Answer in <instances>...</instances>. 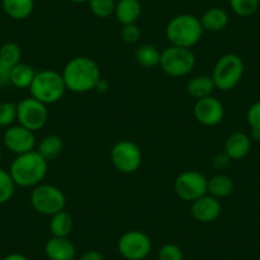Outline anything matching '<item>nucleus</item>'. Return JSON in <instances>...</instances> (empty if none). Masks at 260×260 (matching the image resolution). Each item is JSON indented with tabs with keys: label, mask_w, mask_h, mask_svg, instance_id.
I'll list each match as a JSON object with an SVG mask.
<instances>
[{
	"label": "nucleus",
	"mask_w": 260,
	"mask_h": 260,
	"mask_svg": "<svg viewBox=\"0 0 260 260\" xmlns=\"http://www.w3.org/2000/svg\"><path fill=\"white\" fill-rule=\"evenodd\" d=\"M67 89L74 93H87L96 89L101 71L93 59L87 56H76L69 60L61 72Z\"/></svg>",
	"instance_id": "f257e3e1"
},
{
	"label": "nucleus",
	"mask_w": 260,
	"mask_h": 260,
	"mask_svg": "<svg viewBox=\"0 0 260 260\" xmlns=\"http://www.w3.org/2000/svg\"><path fill=\"white\" fill-rule=\"evenodd\" d=\"M49 162L35 151L19 154L12 161L9 174L14 184L21 187H35L42 182L47 174Z\"/></svg>",
	"instance_id": "f03ea898"
},
{
	"label": "nucleus",
	"mask_w": 260,
	"mask_h": 260,
	"mask_svg": "<svg viewBox=\"0 0 260 260\" xmlns=\"http://www.w3.org/2000/svg\"><path fill=\"white\" fill-rule=\"evenodd\" d=\"M203 32L201 19L187 13L174 17L166 26V37L170 44L186 49H191L198 44Z\"/></svg>",
	"instance_id": "7ed1b4c3"
},
{
	"label": "nucleus",
	"mask_w": 260,
	"mask_h": 260,
	"mask_svg": "<svg viewBox=\"0 0 260 260\" xmlns=\"http://www.w3.org/2000/svg\"><path fill=\"white\" fill-rule=\"evenodd\" d=\"M65 91H67V86H65L61 73L52 69L37 72L29 86L31 97L46 106L59 102L64 96Z\"/></svg>",
	"instance_id": "20e7f679"
},
{
	"label": "nucleus",
	"mask_w": 260,
	"mask_h": 260,
	"mask_svg": "<svg viewBox=\"0 0 260 260\" xmlns=\"http://www.w3.org/2000/svg\"><path fill=\"white\" fill-rule=\"evenodd\" d=\"M245 65L241 57L236 54H226L217 60L213 68V78L216 89L231 91L242 79Z\"/></svg>",
	"instance_id": "39448f33"
},
{
	"label": "nucleus",
	"mask_w": 260,
	"mask_h": 260,
	"mask_svg": "<svg viewBox=\"0 0 260 260\" xmlns=\"http://www.w3.org/2000/svg\"><path fill=\"white\" fill-rule=\"evenodd\" d=\"M29 202L35 211L42 216H54L60 211H64L67 198L61 189L55 185L40 184L34 187L29 197Z\"/></svg>",
	"instance_id": "423d86ee"
},
{
	"label": "nucleus",
	"mask_w": 260,
	"mask_h": 260,
	"mask_svg": "<svg viewBox=\"0 0 260 260\" xmlns=\"http://www.w3.org/2000/svg\"><path fill=\"white\" fill-rule=\"evenodd\" d=\"M195 55L191 49L169 46L161 52L159 67L170 77H185L191 73L195 67Z\"/></svg>",
	"instance_id": "0eeeda50"
},
{
	"label": "nucleus",
	"mask_w": 260,
	"mask_h": 260,
	"mask_svg": "<svg viewBox=\"0 0 260 260\" xmlns=\"http://www.w3.org/2000/svg\"><path fill=\"white\" fill-rule=\"evenodd\" d=\"M110 157H111V162L114 165L115 169L121 174H134L138 171V169L142 165V151L132 141H120L112 147L111 152H110Z\"/></svg>",
	"instance_id": "6e6552de"
},
{
	"label": "nucleus",
	"mask_w": 260,
	"mask_h": 260,
	"mask_svg": "<svg viewBox=\"0 0 260 260\" xmlns=\"http://www.w3.org/2000/svg\"><path fill=\"white\" fill-rule=\"evenodd\" d=\"M47 119V106L34 97H26L17 104V121L34 133L46 125Z\"/></svg>",
	"instance_id": "1a4fd4ad"
},
{
	"label": "nucleus",
	"mask_w": 260,
	"mask_h": 260,
	"mask_svg": "<svg viewBox=\"0 0 260 260\" xmlns=\"http://www.w3.org/2000/svg\"><path fill=\"white\" fill-rule=\"evenodd\" d=\"M208 179L202 172L195 170H186L181 172L175 180V192L180 199L192 203L207 194Z\"/></svg>",
	"instance_id": "9d476101"
},
{
	"label": "nucleus",
	"mask_w": 260,
	"mask_h": 260,
	"mask_svg": "<svg viewBox=\"0 0 260 260\" xmlns=\"http://www.w3.org/2000/svg\"><path fill=\"white\" fill-rule=\"evenodd\" d=\"M117 250L126 260H143L152 250L149 236L138 230H132L122 235L117 241Z\"/></svg>",
	"instance_id": "9b49d317"
},
{
	"label": "nucleus",
	"mask_w": 260,
	"mask_h": 260,
	"mask_svg": "<svg viewBox=\"0 0 260 260\" xmlns=\"http://www.w3.org/2000/svg\"><path fill=\"white\" fill-rule=\"evenodd\" d=\"M3 143L9 152L19 156L36 149V137L34 132L17 124L7 127L3 134Z\"/></svg>",
	"instance_id": "f8f14e48"
},
{
	"label": "nucleus",
	"mask_w": 260,
	"mask_h": 260,
	"mask_svg": "<svg viewBox=\"0 0 260 260\" xmlns=\"http://www.w3.org/2000/svg\"><path fill=\"white\" fill-rule=\"evenodd\" d=\"M192 112L197 121L204 126H216L224 117L223 104L214 96L197 100Z\"/></svg>",
	"instance_id": "ddd939ff"
},
{
	"label": "nucleus",
	"mask_w": 260,
	"mask_h": 260,
	"mask_svg": "<svg viewBox=\"0 0 260 260\" xmlns=\"http://www.w3.org/2000/svg\"><path fill=\"white\" fill-rule=\"evenodd\" d=\"M222 211V206L219 199L214 198L212 195L206 194L191 203V216L202 223H211L216 221Z\"/></svg>",
	"instance_id": "4468645a"
},
{
	"label": "nucleus",
	"mask_w": 260,
	"mask_h": 260,
	"mask_svg": "<svg viewBox=\"0 0 260 260\" xmlns=\"http://www.w3.org/2000/svg\"><path fill=\"white\" fill-rule=\"evenodd\" d=\"M45 255L50 260H74L76 246L68 237H55L47 240L44 247Z\"/></svg>",
	"instance_id": "2eb2a0df"
},
{
	"label": "nucleus",
	"mask_w": 260,
	"mask_h": 260,
	"mask_svg": "<svg viewBox=\"0 0 260 260\" xmlns=\"http://www.w3.org/2000/svg\"><path fill=\"white\" fill-rule=\"evenodd\" d=\"M251 148V138L241 132H235L227 137L223 152L231 159H241L249 154Z\"/></svg>",
	"instance_id": "dca6fc26"
},
{
	"label": "nucleus",
	"mask_w": 260,
	"mask_h": 260,
	"mask_svg": "<svg viewBox=\"0 0 260 260\" xmlns=\"http://www.w3.org/2000/svg\"><path fill=\"white\" fill-rule=\"evenodd\" d=\"M115 17L117 22L125 24L137 23L142 14V6L139 0H119L115 6Z\"/></svg>",
	"instance_id": "f3484780"
},
{
	"label": "nucleus",
	"mask_w": 260,
	"mask_h": 260,
	"mask_svg": "<svg viewBox=\"0 0 260 260\" xmlns=\"http://www.w3.org/2000/svg\"><path fill=\"white\" fill-rule=\"evenodd\" d=\"M199 19L204 31L208 32H221L229 24V14L218 7L207 9Z\"/></svg>",
	"instance_id": "a211bd4d"
},
{
	"label": "nucleus",
	"mask_w": 260,
	"mask_h": 260,
	"mask_svg": "<svg viewBox=\"0 0 260 260\" xmlns=\"http://www.w3.org/2000/svg\"><path fill=\"white\" fill-rule=\"evenodd\" d=\"M216 89L212 76H197L190 79L186 84V92L194 100H201L204 97L212 96Z\"/></svg>",
	"instance_id": "6ab92c4d"
},
{
	"label": "nucleus",
	"mask_w": 260,
	"mask_h": 260,
	"mask_svg": "<svg viewBox=\"0 0 260 260\" xmlns=\"http://www.w3.org/2000/svg\"><path fill=\"white\" fill-rule=\"evenodd\" d=\"M4 12L14 21H23L32 14L35 0H2Z\"/></svg>",
	"instance_id": "aec40b11"
},
{
	"label": "nucleus",
	"mask_w": 260,
	"mask_h": 260,
	"mask_svg": "<svg viewBox=\"0 0 260 260\" xmlns=\"http://www.w3.org/2000/svg\"><path fill=\"white\" fill-rule=\"evenodd\" d=\"M234 181L230 176L224 174H217L208 179L207 185V194L212 195L217 199H223L230 197L234 191Z\"/></svg>",
	"instance_id": "412c9836"
},
{
	"label": "nucleus",
	"mask_w": 260,
	"mask_h": 260,
	"mask_svg": "<svg viewBox=\"0 0 260 260\" xmlns=\"http://www.w3.org/2000/svg\"><path fill=\"white\" fill-rule=\"evenodd\" d=\"M64 144H62V139L59 136L55 134H50V136L44 137L40 141L39 146H37L36 151L39 152L40 156L47 162L52 161V159L57 158L61 154Z\"/></svg>",
	"instance_id": "4be33fe9"
},
{
	"label": "nucleus",
	"mask_w": 260,
	"mask_h": 260,
	"mask_svg": "<svg viewBox=\"0 0 260 260\" xmlns=\"http://www.w3.org/2000/svg\"><path fill=\"white\" fill-rule=\"evenodd\" d=\"M35 76H36V72L31 65L21 61L11 69V84L19 89L29 88Z\"/></svg>",
	"instance_id": "5701e85b"
},
{
	"label": "nucleus",
	"mask_w": 260,
	"mask_h": 260,
	"mask_svg": "<svg viewBox=\"0 0 260 260\" xmlns=\"http://www.w3.org/2000/svg\"><path fill=\"white\" fill-rule=\"evenodd\" d=\"M49 229L52 236L68 237L73 230V218L65 209L60 211L59 213L51 216Z\"/></svg>",
	"instance_id": "b1692460"
},
{
	"label": "nucleus",
	"mask_w": 260,
	"mask_h": 260,
	"mask_svg": "<svg viewBox=\"0 0 260 260\" xmlns=\"http://www.w3.org/2000/svg\"><path fill=\"white\" fill-rule=\"evenodd\" d=\"M161 52L153 45H142L136 51V61L143 68H154L159 65Z\"/></svg>",
	"instance_id": "393cba45"
},
{
	"label": "nucleus",
	"mask_w": 260,
	"mask_h": 260,
	"mask_svg": "<svg viewBox=\"0 0 260 260\" xmlns=\"http://www.w3.org/2000/svg\"><path fill=\"white\" fill-rule=\"evenodd\" d=\"M22 50L16 42H6L3 46H0V62L8 68H13L21 62Z\"/></svg>",
	"instance_id": "a878e982"
},
{
	"label": "nucleus",
	"mask_w": 260,
	"mask_h": 260,
	"mask_svg": "<svg viewBox=\"0 0 260 260\" xmlns=\"http://www.w3.org/2000/svg\"><path fill=\"white\" fill-rule=\"evenodd\" d=\"M16 186L9 171L0 167V206L11 202L16 191Z\"/></svg>",
	"instance_id": "bb28decb"
},
{
	"label": "nucleus",
	"mask_w": 260,
	"mask_h": 260,
	"mask_svg": "<svg viewBox=\"0 0 260 260\" xmlns=\"http://www.w3.org/2000/svg\"><path fill=\"white\" fill-rule=\"evenodd\" d=\"M89 9L99 18H109L115 12V0H88Z\"/></svg>",
	"instance_id": "cd10ccee"
},
{
	"label": "nucleus",
	"mask_w": 260,
	"mask_h": 260,
	"mask_svg": "<svg viewBox=\"0 0 260 260\" xmlns=\"http://www.w3.org/2000/svg\"><path fill=\"white\" fill-rule=\"evenodd\" d=\"M230 6L239 17H250L256 13L259 0H230Z\"/></svg>",
	"instance_id": "c85d7f7f"
},
{
	"label": "nucleus",
	"mask_w": 260,
	"mask_h": 260,
	"mask_svg": "<svg viewBox=\"0 0 260 260\" xmlns=\"http://www.w3.org/2000/svg\"><path fill=\"white\" fill-rule=\"evenodd\" d=\"M17 121V104L0 102V126L9 127Z\"/></svg>",
	"instance_id": "c756f323"
},
{
	"label": "nucleus",
	"mask_w": 260,
	"mask_h": 260,
	"mask_svg": "<svg viewBox=\"0 0 260 260\" xmlns=\"http://www.w3.org/2000/svg\"><path fill=\"white\" fill-rule=\"evenodd\" d=\"M158 260H184V252L176 244H165L158 251Z\"/></svg>",
	"instance_id": "7c9ffc66"
},
{
	"label": "nucleus",
	"mask_w": 260,
	"mask_h": 260,
	"mask_svg": "<svg viewBox=\"0 0 260 260\" xmlns=\"http://www.w3.org/2000/svg\"><path fill=\"white\" fill-rule=\"evenodd\" d=\"M120 35H121L122 41L126 42V44L133 45L139 41L142 32H141V28L137 26V23H132V24H125V26H122Z\"/></svg>",
	"instance_id": "2f4dec72"
},
{
	"label": "nucleus",
	"mask_w": 260,
	"mask_h": 260,
	"mask_svg": "<svg viewBox=\"0 0 260 260\" xmlns=\"http://www.w3.org/2000/svg\"><path fill=\"white\" fill-rule=\"evenodd\" d=\"M246 120L251 130H259L260 132V101H256L250 106V109L247 110Z\"/></svg>",
	"instance_id": "473e14b6"
},
{
	"label": "nucleus",
	"mask_w": 260,
	"mask_h": 260,
	"mask_svg": "<svg viewBox=\"0 0 260 260\" xmlns=\"http://www.w3.org/2000/svg\"><path fill=\"white\" fill-rule=\"evenodd\" d=\"M231 161H232V159L230 158V157L227 156L224 152H221V153H218V154H216V156H214L212 164H213V167L216 170H218V171H223V170H226L227 167L230 166Z\"/></svg>",
	"instance_id": "72a5a7b5"
},
{
	"label": "nucleus",
	"mask_w": 260,
	"mask_h": 260,
	"mask_svg": "<svg viewBox=\"0 0 260 260\" xmlns=\"http://www.w3.org/2000/svg\"><path fill=\"white\" fill-rule=\"evenodd\" d=\"M11 84V68L0 62V88Z\"/></svg>",
	"instance_id": "f704fd0d"
},
{
	"label": "nucleus",
	"mask_w": 260,
	"mask_h": 260,
	"mask_svg": "<svg viewBox=\"0 0 260 260\" xmlns=\"http://www.w3.org/2000/svg\"><path fill=\"white\" fill-rule=\"evenodd\" d=\"M79 260H105V257L102 252L97 251V250H88L81 255Z\"/></svg>",
	"instance_id": "c9c22d12"
},
{
	"label": "nucleus",
	"mask_w": 260,
	"mask_h": 260,
	"mask_svg": "<svg viewBox=\"0 0 260 260\" xmlns=\"http://www.w3.org/2000/svg\"><path fill=\"white\" fill-rule=\"evenodd\" d=\"M3 260H28L24 255L19 254V252H12V254L7 255Z\"/></svg>",
	"instance_id": "e433bc0d"
},
{
	"label": "nucleus",
	"mask_w": 260,
	"mask_h": 260,
	"mask_svg": "<svg viewBox=\"0 0 260 260\" xmlns=\"http://www.w3.org/2000/svg\"><path fill=\"white\" fill-rule=\"evenodd\" d=\"M107 89H109V83H107V81H105V79H100L99 84H97L96 87V91L99 92H106Z\"/></svg>",
	"instance_id": "4c0bfd02"
},
{
	"label": "nucleus",
	"mask_w": 260,
	"mask_h": 260,
	"mask_svg": "<svg viewBox=\"0 0 260 260\" xmlns=\"http://www.w3.org/2000/svg\"><path fill=\"white\" fill-rule=\"evenodd\" d=\"M251 138L254 141H259L260 139V132L259 130H251Z\"/></svg>",
	"instance_id": "58836bf2"
},
{
	"label": "nucleus",
	"mask_w": 260,
	"mask_h": 260,
	"mask_svg": "<svg viewBox=\"0 0 260 260\" xmlns=\"http://www.w3.org/2000/svg\"><path fill=\"white\" fill-rule=\"evenodd\" d=\"M72 3H84V2H88V0H69Z\"/></svg>",
	"instance_id": "ea45409f"
},
{
	"label": "nucleus",
	"mask_w": 260,
	"mask_h": 260,
	"mask_svg": "<svg viewBox=\"0 0 260 260\" xmlns=\"http://www.w3.org/2000/svg\"><path fill=\"white\" fill-rule=\"evenodd\" d=\"M2 157L3 156H2V151H0V164H2Z\"/></svg>",
	"instance_id": "a19ab883"
}]
</instances>
